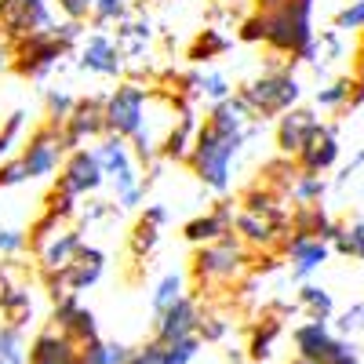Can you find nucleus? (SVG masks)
<instances>
[{
  "instance_id": "nucleus-7",
  "label": "nucleus",
  "mask_w": 364,
  "mask_h": 364,
  "mask_svg": "<svg viewBox=\"0 0 364 364\" xmlns=\"http://www.w3.org/2000/svg\"><path fill=\"white\" fill-rule=\"evenodd\" d=\"M154 91L157 87H149L135 77H120L113 91H106V132L109 135H120V139H132L139 128H142V120L149 113V102H154Z\"/></svg>"
},
{
  "instance_id": "nucleus-6",
  "label": "nucleus",
  "mask_w": 364,
  "mask_h": 364,
  "mask_svg": "<svg viewBox=\"0 0 364 364\" xmlns=\"http://www.w3.org/2000/svg\"><path fill=\"white\" fill-rule=\"evenodd\" d=\"M295 357H306L314 364H360V346L346 336H339L328 321H310L291 328Z\"/></svg>"
},
{
  "instance_id": "nucleus-45",
  "label": "nucleus",
  "mask_w": 364,
  "mask_h": 364,
  "mask_svg": "<svg viewBox=\"0 0 364 364\" xmlns=\"http://www.w3.org/2000/svg\"><path fill=\"white\" fill-rule=\"evenodd\" d=\"M266 22H269V18H266L262 8L240 15V22H237V41H240V44H266Z\"/></svg>"
},
{
  "instance_id": "nucleus-9",
  "label": "nucleus",
  "mask_w": 364,
  "mask_h": 364,
  "mask_svg": "<svg viewBox=\"0 0 364 364\" xmlns=\"http://www.w3.org/2000/svg\"><path fill=\"white\" fill-rule=\"evenodd\" d=\"M66 154L70 149L63 142V124H51V120H44L41 128H33L29 139H22V146H18V161L26 164L29 182L55 178V171H58V164H63Z\"/></svg>"
},
{
  "instance_id": "nucleus-1",
  "label": "nucleus",
  "mask_w": 364,
  "mask_h": 364,
  "mask_svg": "<svg viewBox=\"0 0 364 364\" xmlns=\"http://www.w3.org/2000/svg\"><path fill=\"white\" fill-rule=\"evenodd\" d=\"M262 124L266 120H259L237 91L230 99L208 106V117H200V128H197L190 161H186L204 190L226 193L233 186V168L240 154L248 149V142L262 132Z\"/></svg>"
},
{
  "instance_id": "nucleus-44",
  "label": "nucleus",
  "mask_w": 364,
  "mask_h": 364,
  "mask_svg": "<svg viewBox=\"0 0 364 364\" xmlns=\"http://www.w3.org/2000/svg\"><path fill=\"white\" fill-rule=\"evenodd\" d=\"M230 336V317L223 310H200L197 317V339L200 343H223Z\"/></svg>"
},
{
  "instance_id": "nucleus-37",
  "label": "nucleus",
  "mask_w": 364,
  "mask_h": 364,
  "mask_svg": "<svg viewBox=\"0 0 364 364\" xmlns=\"http://www.w3.org/2000/svg\"><path fill=\"white\" fill-rule=\"evenodd\" d=\"M26 124H29V113L26 109H11L4 117V124H0V161L15 157V149L26 139Z\"/></svg>"
},
{
  "instance_id": "nucleus-58",
  "label": "nucleus",
  "mask_w": 364,
  "mask_h": 364,
  "mask_svg": "<svg viewBox=\"0 0 364 364\" xmlns=\"http://www.w3.org/2000/svg\"><path fill=\"white\" fill-rule=\"evenodd\" d=\"M291 364H314V360H306V357H295Z\"/></svg>"
},
{
  "instance_id": "nucleus-30",
  "label": "nucleus",
  "mask_w": 364,
  "mask_h": 364,
  "mask_svg": "<svg viewBox=\"0 0 364 364\" xmlns=\"http://www.w3.org/2000/svg\"><path fill=\"white\" fill-rule=\"evenodd\" d=\"M350 51H353V48L346 44V33L331 26V29H324L321 37H314V51H310V63H306V66H314L317 73H324V70H331L336 63H343Z\"/></svg>"
},
{
  "instance_id": "nucleus-15",
  "label": "nucleus",
  "mask_w": 364,
  "mask_h": 364,
  "mask_svg": "<svg viewBox=\"0 0 364 364\" xmlns=\"http://www.w3.org/2000/svg\"><path fill=\"white\" fill-rule=\"evenodd\" d=\"M106 135V99L102 95H77L70 117L63 120V142L66 149L99 142Z\"/></svg>"
},
{
  "instance_id": "nucleus-17",
  "label": "nucleus",
  "mask_w": 364,
  "mask_h": 364,
  "mask_svg": "<svg viewBox=\"0 0 364 364\" xmlns=\"http://www.w3.org/2000/svg\"><path fill=\"white\" fill-rule=\"evenodd\" d=\"M284 259H288V266H291V281L295 284H302V281H310L314 273H321V266L331 259V245L328 240H321V237H306V233H284V240H281V248H277Z\"/></svg>"
},
{
  "instance_id": "nucleus-29",
  "label": "nucleus",
  "mask_w": 364,
  "mask_h": 364,
  "mask_svg": "<svg viewBox=\"0 0 364 364\" xmlns=\"http://www.w3.org/2000/svg\"><path fill=\"white\" fill-rule=\"evenodd\" d=\"M288 230L291 233H306V237H321V240L331 245V237H336V219L328 215L324 204H291Z\"/></svg>"
},
{
  "instance_id": "nucleus-47",
  "label": "nucleus",
  "mask_w": 364,
  "mask_h": 364,
  "mask_svg": "<svg viewBox=\"0 0 364 364\" xmlns=\"http://www.w3.org/2000/svg\"><path fill=\"white\" fill-rule=\"evenodd\" d=\"M331 321H336L339 336H346V339H364V299L353 302V306H346L343 314H336Z\"/></svg>"
},
{
  "instance_id": "nucleus-12",
  "label": "nucleus",
  "mask_w": 364,
  "mask_h": 364,
  "mask_svg": "<svg viewBox=\"0 0 364 364\" xmlns=\"http://www.w3.org/2000/svg\"><path fill=\"white\" fill-rule=\"evenodd\" d=\"M55 186L66 190L80 200L95 197L102 186H106V175H102V161L95 154V146H77L70 149V154L63 157V164H58L55 171Z\"/></svg>"
},
{
  "instance_id": "nucleus-55",
  "label": "nucleus",
  "mask_w": 364,
  "mask_h": 364,
  "mask_svg": "<svg viewBox=\"0 0 364 364\" xmlns=\"http://www.w3.org/2000/svg\"><path fill=\"white\" fill-rule=\"evenodd\" d=\"M11 63H15V44L8 37H0V73H8Z\"/></svg>"
},
{
  "instance_id": "nucleus-49",
  "label": "nucleus",
  "mask_w": 364,
  "mask_h": 364,
  "mask_svg": "<svg viewBox=\"0 0 364 364\" xmlns=\"http://www.w3.org/2000/svg\"><path fill=\"white\" fill-rule=\"evenodd\" d=\"M331 26L343 29V33H360L364 29V0H346V4L336 11Z\"/></svg>"
},
{
  "instance_id": "nucleus-38",
  "label": "nucleus",
  "mask_w": 364,
  "mask_h": 364,
  "mask_svg": "<svg viewBox=\"0 0 364 364\" xmlns=\"http://www.w3.org/2000/svg\"><path fill=\"white\" fill-rule=\"evenodd\" d=\"M302 168L295 164V157H273V161H266L262 164V182H269L277 193H284L288 197V190H291V182H295V175H299Z\"/></svg>"
},
{
  "instance_id": "nucleus-21",
  "label": "nucleus",
  "mask_w": 364,
  "mask_h": 364,
  "mask_svg": "<svg viewBox=\"0 0 364 364\" xmlns=\"http://www.w3.org/2000/svg\"><path fill=\"white\" fill-rule=\"evenodd\" d=\"M168 219H171V215H168L164 204H146L139 215H135V223H132V230H128V252H132L135 262H142V259H149V255L157 252Z\"/></svg>"
},
{
  "instance_id": "nucleus-26",
  "label": "nucleus",
  "mask_w": 364,
  "mask_h": 364,
  "mask_svg": "<svg viewBox=\"0 0 364 364\" xmlns=\"http://www.w3.org/2000/svg\"><path fill=\"white\" fill-rule=\"evenodd\" d=\"M106 262H109L106 252L84 240V248L77 252V259L63 269V284H66V291H70V295H80V291H87V288H95V284L106 277Z\"/></svg>"
},
{
  "instance_id": "nucleus-59",
  "label": "nucleus",
  "mask_w": 364,
  "mask_h": 364,
  "mask_svg": "<svg viewBox=\"0 0 364 364\" xmlns=\"http://www.w3.org/2000/svg\"><path fill=\"white\" fill-rule=\"evenodd\" d=\"M230 364H255V360H248V357H240V360H230Z\"/></svg>"
},
{
  "instance_id": "nucleus-46",
  "label": "nucleus",
  "mask_w": 364,
  "mask_h": 364,
  "mask_svg": "<svg viewBox=\"0 0 364 364\" xmlns=\"http://www.w3.org/2000/svg\"><path fill=\"white\" fill-rule=\"evenodd\" d=\"M200 339L197 336H186V339H175V343H164V357L161 364H193L197 353H200Z\"/></svg>"
},
{
  "instance_id": "nucleus-20",
  "label": "nucleus",
  "mask_w": 364,
  "mask_h": 364,
  "mask_svg": "<svg viewBox=\"0 0 364 364\" xmlns=\"http://www.w3.org/2000/svg\"><path fill=\"white\" fill-rule=\"evenodd\" d=\"M233 233L259 255V252H277L281 240H284V233H288V226L277 223V219L255 215V211H248V208H237V215H233ZM277 255H281V252H277Z\"/></svg>"
},
{
  "instance_id": "nucleus-35",
  "label": "nucleus",
  "mask_w": 364,
  "mask_h": 364,
  "mask_svg": "<svg viewBox=\"0 0 364 364\" xmlns=\"http://www.w3.org/2000/svg\"><path fill=\"white\" fill-rule=\"evenodd\" d=\"M331 190V182L324 175H314V171H299L291 190H288V204H324Z\"/></svg>"
},
{
  "instance_id": "nucleus-22",
  "label": "nucleus",
  "mask_w": 364,
  "mask_h": 364,
  "mask_svg": "<svg viewBox=\"0 0 364 364\" xmlns=\"http://www.w3.org/2000/svg\"><path fill=\"white\" fill-rule=\"evenodd\" d=\"M51 324L58 331H66L70 339L77 343H87V339H99V317L91 306H84L80 295H63V299H55V306H51Z\"/></svg>"
},
{
  "instance_id": "nucleus-42",
  "label": "nucleus",
  "mask_w": 364,
  "mask_h": 364,
  "mask_svg": "<svg viewBox=\"0 0 364 364\" xmlns=\"http://www.w3.org/2000/svg\"><path fill=\"white\" fill-rule=\"evenodd\" d=\"M73 102H77L73 91L63 87V84H55V87L44 91V117L51 120V124H63V120L70 117V109H73Z\"/></svg>"
},
{
  "instance_id": "nucleus-10",
  "label": "nucleus",
  "mask_w": 364,
  "mask_h": 364,
  "mask_svg": "<svg viewBox=\"0 0 364 364\" xmlns=\"http://www.w3.org/2000/svg\"><path fill=\"white\" fill-rule=\"evenodd\" d=\"M73 63L80 73L102 77V80H120L128 73V63H124V55H120L109 29H91V33H84L73 48Z\"/></svg>"
},
{
  "instance_id": "nucleus-31",
  "label": "nucleus",
  "mask_w": 364,
  "mask_h": 364,
  "mask_svg": "<svg viewBox=\"0 0 364 364\" xmlns=\"http://www.w3.org/2000/svg\"><path fill=\"white\" fill-rule=\"evenodd\" d=\"M295 302H299V310L306 314L310 321H331V317H336V299H331V291L321 288V284H314V281H302L299 284Z\"/></svg>"
},
{
  "instance_id": "nucleus-48",
  "label": "nucleus",
  "mask_w": 364,
  "mask_h": 364,
  "mask_svg": "<svg viewBox=\"0 0 364 364\" xmlns=\"http://www.w3.org/2000/svg\"><path fill=\"white\" fill-rule=\"evenodd\" d=\"M26 248H29V230L0 226V259H18Z\"/></svg>"
},
{
  "instance_id": "nucleus-41",
  "label": "nucleus",
  "mask_w": 364,
  "mask_h": 364,
  "mask_svg": "<svg viewBox=\"0 0 364 364\" xmlns=\"http://www.w3.org/2000/svg\"><path fill=\"white\" fill-rule=\"evenodd\" d=\"M26 360V328L0 321V364H22Z\"/></svg>"
},
{
  "instance_id": "nucleus-3",
  "label": "nucleus",
  "mask_w": 364,
  "mask_h": 364,
  "mask_svg": "<svg viewBox=\"0 0 364 364\" xmlns=\"http://www.w3.org/2000/svg\"><path fill=\"white\" fill-rule=\"evenodd\" d=\"M95 154L102 161V175H106V186L113 193V200L120 204V211H135L146 204V190H149V178H146V168L139 164L135 149L128 139L120 135H102L95 142Z\"/></svg>"
},
{
  "instance_id": "nucleus-2",
  "label": "nucleus",
  "mask_w": 364,
  "mask_h": 364,
  "mask_svg": "<svg viewBox=\"0 0 364 364\" xmlns=\"http://www.w3.org/2000/svg\"><path fill=\"white\" fill-rule=\"evenodd\" d=\"M252 262H255V252L230 230L226 237L211 240V245L193 248L186 277L193 281L197 295H211V291L237 288L252 273Z\"/></svg>"
},
{
  "instance_id": "nucleus-33",
  "label": "nucleus",
  "mask_w": 364,
  "mask_h": 364,
  "mask_svg": "<svg viewBox=\"0 0 364 364\" xmlns=\"http://www.w3.org/2000/svg\"><path fill=\"white\" fill-rule=\"evenodd\" d=\"M186 284H190V277L182 269H164L161 277H157V284H154V295H149L154 314H164L171 302H178L182 295H186Z\"/></svg>"
},
{
  "instance_id": "nucleus-57",
  "label": "nucleus",
  "mask_w": 364,
  "mask_h": 364,
  "mask_svg": "<svg viewBox=\"0 0 364 364\" xmlns=\"http://www.w3.org/2000/svg\"><path fill=\"white\" fill-rule=\"evenodd\" d=\"M252 4H255V8H262V11H269L273 4H281V0H252Z\"/></svg>"
},
{
  "instance_id": "nucleus-18",
  "label": "nucleus",
  "mask_w": 364,
  "mask_h": 364,
  "mask_svg": "<svg viewBox=\"0 0 364 364\" xmlns=\"http://www.w3.org/2000/svg\"><path fill=\"white\" fill-rule=\"evenodd\" d=\"M197 128H200L197 102L175 95V120H171V128H168V135L161 142V157L171 161V164H186L190 149H193V139H197Z\"/></svg>"
},
{
  "instance_id": "nucleus-36",
  "label": "nucleus",
  "mask_w": 364,
  "mask_h": 364,
  "mask_svg": "<svg viewBox=\"0 0 364 364\" xmlns=\"http://www.w3.org/2000/svg\"><path fill=\"white\" fill-rule=\"evenodd\" d=\"M120 219V204L117 200H99V197H87V204H80L77 211V226L87 233V230H95V226H106Z\"/></svg>"
},
{
  "instance_id": "nucleus-14",
  "label": "nucleus",
  "mask_w": 364,
  "mask_h": 364,
  "mask_svg": "<svg viewBox=\"0 0 364 364\" xmlns=\"http://www.w3.org/2000/svg\"><path fill=\"white\" fill-rule=\"evenodd\" d=\"M80 248H84V230L73 226V223H63V226L48 230L44 237L29 240V252H33V259H37V273L66 269L77 259Z\"/></svg>"
},
{
  "instance_id": "nucleus-56",
  "label": "nucleus",
  "mask_w": 364,
  "mask_h": 364,
  "mask_svg": "<svg viewBox=\"0 0 364 364\" xmlns=\"http://www.w3.org/2000/svg\"><path fill=\"white\" fill-rule=\"evenodd\" d=\"M353 77H364V29H360V41L353 48Z\"/></svg>"
},
{
  "instance_id": "nucleus-39",
  "label": "nucleus",
  "mask_w": 364,
  "mask_h": 364,
  "mask_svg": "<svg viewBox=\"0 0 364 364\" xmlns=\"http://www.w3.org/2000/svg\"><path fill=\"white\" fill-rule=\"evenodd\" d=\"M132 8H135V0H95L87 26H91V29H113L120 18L132 15Z\"/></svg>"
},
{
  "instance_id": "nucleus-28",
  "label": "nucleus",
  "mask_w": 364,
  "mask_h": 364,
  "mask_svg": "<svg viewBox=\"0 0 364 364\" xmlns=\"http://www.w3.org/2000/svg\"><path fill=\"white\" fill-rule=\"evenodd\" d=\"M230 48H233V37L223 33V26H204L186 44V63L190 66H211V63H219L223 55H230Z\"/></svg>"
},
{
  "instance_id": "nucleus-43",
  "label": "nucleus",
  "mask_w": 364,
  "mask_h": 364,
  "mask_svg": "<svg viewBox=\"0 0 364 364\" xmlns=\"http://www.w3.org/2000/svg\"><path fill=\"white\" fill-rule=\"evenodd\" d=\"M41 211L55 215L58 223H73V219H77V211H80V197H73V193H66V190L51 186L48 197H44V208H41Z\"/></svg>"
},
{
  "instance_id": "nucleus-11",
  "label": "nucleus",
  "mask_w": 364,
  "mask_h": 364,
  "mask_svg": "<svg viewBox=\"0 0 364 364\" xmlns=\"http://www.w3.org/2000/svg\"><path fill=\"white\" fill-rule=\"evenodd\" d=\"M109 33H113L120 55H124V63H128V70H132V73H124V77L142 80V63H149V55H154V41H157L154 18H149L142 8H132V15L120 18Z\"/></svg>"
},
{
  "instance_id": "nucleus-27",
  "label": "nucleus",
  "mask_w": 364,
  "mask_h": 364,
  "mask_svg": "<svg viewBox=\"0 0 364 364\" xmlns=\"http://www.w3.org/2000/svg\"><path fill=\"white\" fill-rule=\"evenodd\" d=\"M281 336H284V321H281V314H273V310H269V314L255 317V321H252V328H248L245 357H248V360H255V364H266V360L273 357V350H277Z\"/></svg>"
},
{
  "instance_id": "nucleus-5",
  "label": "nucleus",
  "mask_w": 364,
  "mask_h": 364,
  "mask_svg": "<svg viewBox=\"0 0 364 364\" xmlns=\"http://www.w3.org/2000/svg\"><path fill=\"white\" fill-rule=\"evenodd\" d=\"M237 95L245 99V106L259 120H277L284 109L302 102V80L295 77V63H288V66H273L245 80L237 87Z\"/></svg>"
},
{
  "instance_id": "nucleus-50",
  "label": "nucleus",
  "mask_w": 364,
  "mask_h": 364,
  "mask_svg": "<svg viewBox=\"0 0 364 364\" xmlns=\"http://www.w3.org/2000/svg\"><path fill=\"white\" fill-rule=\"evenodd\" d=\"M22 182H29V175H26V164L18 161V154L8 157V161H0V193L22 186Z\"/></svg>"
},
{
  "instance_id": "nucleus-16",
  "label": "nucleus",
  "mask_w": 364,
  "mask_h": 364,
  "mask_svg": "<svg viewBox=\"0 0 364 364\" xmlns=\"http://www.w3.org/2000/svg\"><path fill=\"white\" fill-rule=\"evenodd\" d=\"M324 120L317 117L314 106H291L277 117V124H273V146H277V154L281 157H295L302 146H306L317 132H321Z\"/></svg>"
},
{
  "instance_id": "nucleus-54",
  "label": "nucleus",
  "mask_w": 364,
  "mask_h": 364,
  "mask_svg": "<svg viewBox=\"0 0 364 364\" xmlns=\"http://www.w3.org/2000/svg\"><path fill=\"white\" fill-rule=\"evenodd\" d=\"M106 350H109V364H128V357H132L128 343H106Z\"/></svg>"
},
{
  "instance_id": "nucleus-61",
  "label": "nucleus",
  "mask_w": 364,
  "mask_h": 364,
  "mask_svg": "<svg viewBox=\"0 0 364 364\" xmlns=\"http://www.w3.org/2000/svg\"><path fill=\"white\" fill-rule=\"evenodd\" d=\"M22 364H26V360H22Z\"/></svg>"
},
{
  "instance_id": "nucleus-23",
  "label": "nucleus",
  "mask_w": 364,
  "mask_h": 364,
  "mask_svg": "<svg viewBox=\"0 0 364 364\" xmlns=\"http://www.w3.org/2000/svg\"><path fill=\"white\" fill-rule=\"evenodd\" d=\"M343 157V142H339V128L336 124H321V132L306 142L295 154V164L302 171H314V175H328L331 168L339 164Z\"/></svg>"
},
{
  "instance_id": "nucleus-13",
  "label": "nucleus",
  "mask_w": 364,
  "mask_h": 364,
  "mask_svg": "<svg viewBox=\"0 0 364 364\" xmlns=\"http://www.w3.org/2000/svg\"><path fill=\"white\" fill-rule=\"evenodd\" d=\"M55 26V4L51 0H0V37H8L11 44L44 33Z\"/></svg>"
},
{
  "instance_id": "nucleus-8",
  "label": "nucleus",
  "mask_w": 364,
  "mask_h": 364,
  "mask_svg": "<svg viewBox=\"0 0 364 364\" xmlns=\"http://www.w3.org/2000/svg\"><path fill=\"white\" fill-rule=\"evenodd\" d=\"M73 55V44L58 37V29H44V33H29L22 41H15V63L11 73L26 77V80H44L51 77L58 66Z\"/></svg>"
},
{
  "instance_id": "nucleus-51",
  "label": "nucleus",
  "mask_w": 364,
  "mask_h": 364,
  "mask_svg": "<svg viewBox=\"0 0 364 364\" xmlns=\"http://www.w3.org/2000/svg\"><path fill=\"white\" fill-rule=\"evenodd\" d=\"M55 8H58V15L70 18V22H87L95 0H55Z\"/></svg>"
},
{
  "instance_id": "nucleus-19",
  "label": "nucleus",
  "mask_w": 364,
  "mask_h": 364,
  "mask_svg": "<svg viewBox=\"0 0 364 364\" xmlns=\"http://www.w3.org/2000/svg\"><path fill=\"white\" fill-rule=\"evenodd\" d=\"M26 364H80V343L58 331L51 321L26 343Z\"/></svg>"
},
{
  "instance_id": "nucleus-34",
  "label": "nucleus",
  "mask_w": 364,
  "mask_h": 364,
  "mask_svg": "<svg viewBox=\"0 0 364 364\" xmlns=\"http://www.w3.org/2000/svg\"><path fill=\"white\" fill-rule=\"evenodd\" d=\"M331 252H339L343 259L364 262V219H346L336 223V237H331Z\"/></svg>"
},
{
  "instance_id": "nucleus-52",
  "label": "nucleus",
  "mask_w": 364,
  "mask_h": 364,
  "mask_svg": "<svg viewBox=\"0 0 364 364\" xmlns=\"http://www.w3.org/2000/svg\"><path fill=\"white\" fill-rule=\"evenodd\" d=\"M161 357H164V343L161 339H149L142 346H132L128 364H161Z\"/></svg>"
},
{
  "instance_id": "nucleus-32",
  "label": "nucleus",
  "mask_w": 364,
  "mask_h": 364,
  "mask_svg": "<svg viewBox=\"0 0 364 364\" xmlns=\"http://www.w3.org/2000/svg\"><path fill=\"white\" fill-rule=\"evenodd\" d=\"M350 95H353V73H343V77H331L328 84L317 87L314 106L328 109V113H346L350 109Z\"/></svg>"
},
{
  "instance_id": "nucleus-53",
  "label": "nucleus",
  "mask_w": 364,
  "mask_h": 364,
  "mask_svg": "<svg viewBox=\"0 0 364 364\" xmlns=\"http://www.w3.org/2000/svg\"><path fill=\"white\" fill-rule=\"evenodd\" d=\"M80 364H109L106 339H87V343H80Z\"/></svg>"
},
{
  "instance_id": "nucleus-4",
  "label": "nucleus",
  "mask_w": 364,
  "mask_h": 364,
  "mask_svg": "<svg viewBox=\"0 0 364 364\" xmlns=\"http://www.w3.org/2000/svg\"><path fill=\"white\" fill-rule=\"evenodd\" d=\"M314 8L317 0H281L266 11V48L269 55H284L295 63H310L314 51Z\"/></svg>"
},
{
  "instance_id": "nucleus-24",
  "label": "nucleus",
  "mask_w": 364,
  "mask_h": 364,
  "mask_svg": "<svg viewBox=\"0 0 364 364\" xmlns=\"http://www.w3.org/2000/svg\"><path fill=\"white\" fill-rule=\"evenodd\" d=\"M197 317H200V302L193 295H182L164 314H154V339L175 343V339L197 336Z\"/></svg>"
},
{
  "instance_id": "nucleus-60",
  "label": "nucleus",
  "mask_w": 364,
  "mask_h": 364,
  "mask_svg": "<svg viewBox=\"0 0 364 364\" xmlns=\"http://www.w3.org/2000/svg\"><path fill=\"white\" fill-rule=\"evenodd\" d=\"M219 4H240V0H219Z\"/></svg>"
},
{
  "instance_id": "nucleus-40",
  "label": "nucleus",
  "mask_w": 364,
  "mask_h": 364,
  "mask_svg": "<svg viewBox=\"0 0 364 364\" xmlns=\"http://www.w3.org/2000/svg\"><path fill=\"white\" fill-rule=\"evenodd\" d=\"M230 95H233V80H230L223 70H204V73H200L197 102L215 106V102H223V99H230Z\"/></svg>"
},
{
  "instance_id": "nucleus-25",
  "label": "nucleus",
  "mask_w": 364,
  "mask_h": 364,
  "mask_svg": "<svg viewBox=\"0 0 364 364\" xmlns=\"http://www.w3.org/2000/svg\"><path fill=\"white\" fill-rule=\"evenodd\" d=\"M233 215H237V208L233 200H219V204H211L204 215H193L186 226H182V240L193 248L200 245H211V240H219L233 230Z\"/></svg>"
}]
</instances>
